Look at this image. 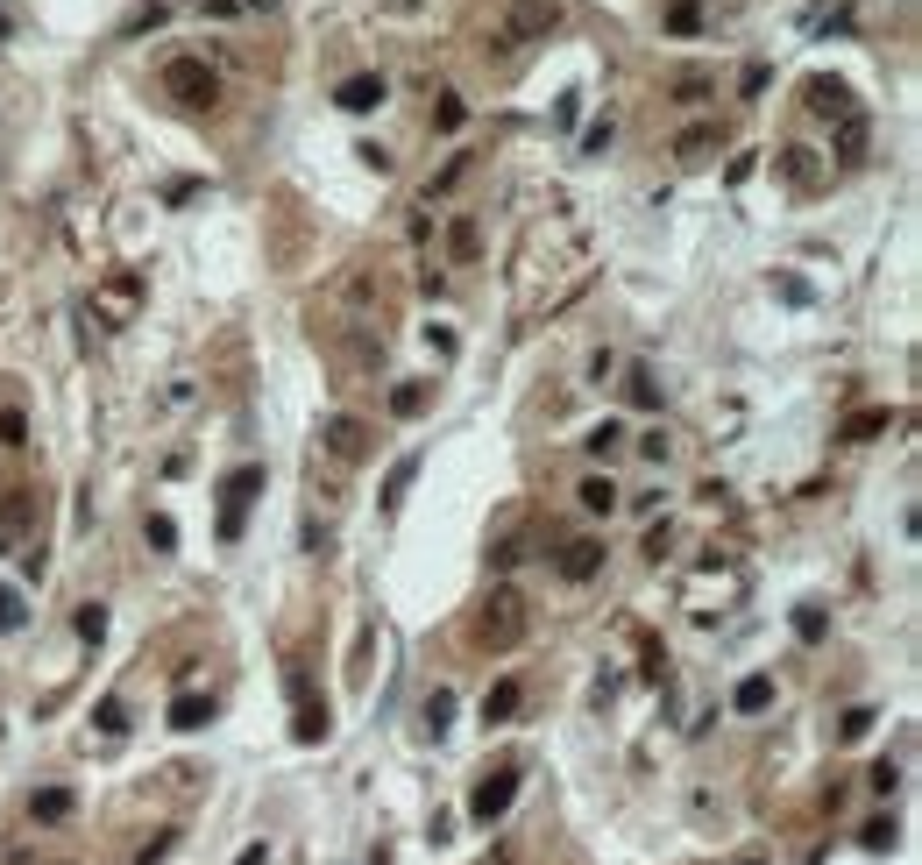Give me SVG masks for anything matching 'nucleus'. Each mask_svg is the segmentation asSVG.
Returning <instances> with one entry per match:
<instances>
[{
    "label": "nucleus",
    "mask_w": 922,
    "mask_h": 865,
    "mask_svg": "<svg viewBox=\"0 0 922 865\" xmlns=\"http://www.w3.org/2000/svg\"><path fill=\"white\" fill-rule=\"evenodd\" d=\"M866 731H873V710H852V717H844V745L866 738Z\"/></svg>",
    "instance_id": "nucleus-33"
},
{
    "label": "nucleus",
    "mask_w": 922,
    "mask_h": 865,
    "mask_svg": "<svg viewBox=\"0 0 922 865\" xmlns=\"http://www.w3.org/2000/svg\"><path fill=\"white\" fill-rule=\"evenodd\" d=\"M369 865H391V851H369Z\"/></svg>",
    "instance_id": "nucleus-38"
},
{
    "label": "nucleus",
    "mask_w": 922,
    "mask_h": 865,
    "mask_svg": "<svg viewBox=\"0 0 922 865\" xmlns=\"http://www.w3.org/2000/svg\"><path fill=\"white\" fill-rule=\"evenodd\" d=\"M291 702H298V738L320 745L327 738V702H313V681H305V674H291Z\"/></svg>",
    "instance_id": "nucleus-8"
},
{
    "label": "nucleus",
    "mask_w": 922,
    "mask_h": 865,
    "mask_svg": "<svg viewBox=\"0 0 922 865\" xmlns=\"http://www.w3.org/2000/svg\"><path fill=\"white\" fill-rule=\"evenodd\" d=\"M100 312H107V320H128V312H135V277H114L100 291Z\"/></svg>",
    "instance_id": "nucleus-16"
},
{
    "label": "nucleus",
    "mask_w": 922,
    "mask_h": 865,
    "mask_svg": "<svg viewBox=\"0 0 922 865\" xmlns=\"http://www.w3.org/2000/svg\"><path fill=\"white\" fill-rule=\"evenodd\" d=\"M731 702H738V717H766V710H774V681H766V674H752V681H745Z\"/></svg>",
    "instance_id": "nucleus-13"
},
{
    "label": "nucleus",
    "mask_w": 922,
    "mask_h": 865,
    "mask_svg": "<svg viewBox=\"0 0 922 865\" xmlns=\"http://www.w3.org/2000/svg\"><path fill=\"white\" fill-rule=\"evenodd\" d=\"M426 398H433V390H426V383H398V398H391V412H398V419H419V412H426Z\"/></svg>",
    "instance_id": "nucleus-25"
},
{
    "label": "nucleus",
    "mask_w": 922,
    "mask_h": 865,
    "mask_svg": "<svg viewBox=\"0 0 922 865\" xmlns=\"http://www.w3.org/2000/svg\"><path fill=\"white\" fill-rule=\"evenodd\" d=\"M391 8H419V0H391Z\"/></svg>",
    "instance_id": "nucleus-39"
},
{
    "label": "nucleus",
    "mask_w": 922,
    "mask_h": 865,
    "mask_svg": "<svg viewBox=\"0 0 922 865\" xmlns=\"http://www.w3.org/2000/svg\"><path fill=\"white\" fill-rule=\"evenodd\" d=\"M795 639H809V646L823 639V603H802L795 610Z\"/></svg>",
    "instance_id": "nucleus-29"
},
{
    "label": "nucleus",
    "mask_w": 922,
    "mask_h": 865,
    "mask_svg": "<svg viewBox=\"0 0 922 865\" xmlns=\"http://www.w3.org/2000/svg\"><path fill=\"white\" fill-rule=\"evenodd\" d=\"M93 717H100V731H121V724H128V717H121V702H114V695L100 702V710H93Z\"/></svg>",
    "instance_id": "nucleus-36"
},
{
    "label": "nucleus",
    "mask_w": 922,
    "mask_h": 865,
    "mask_svg": "<svg viewBox=\"0 0 922 865\" xmlns=\"http://www.w3.org/2000/svg\"><path fill=\"white\" fill-rule=\"evenodd\" d=\"M639 454H646V461H667V454H674V440H667V433H646V440H639Z\"/></svg>",
    "instance_id": "nucleus-32"
},
{
    "label": "nucleus",
    "mask_w": 922,
    "mask_h": 865,
    "mask_svg": "<svg viewBox=\"0 0 922 865\" xmlns=\"http://www.w3.org/2000/svg\"><path fill=\"white\" fill-rule=\"evenodd\" d=\"M518 780H525L518 759H504L497 773H483V780H476V795H469V816H476V823H497V816L511 809V795H518Z\"/></svg>",
    "instance_id": "nucleus-5"
},
{
    "label": "nucleus",
    "mask_w": 922,
    "mask_h": 865,
    "mask_svg": "<svg viewBox=\"0 0 922 865\" xmlns=\"http://www.w3.org/2000/svg\"><path fill=\"white\" fill-rule=\"evenodd\" d=\"M561 29V8H554V0H511V8H504V43H547Z\"/></svg>",
    "instance_id": "nucleus-4"
},
{
    "label": "nucleus",
    "mask_w": 922,
    "mask_h": 865,
    "mask_svg": "<svg viewBox=\"0 0 922 865\" xmlns=\"http://www.w3.org/2000/svg\"><path fill=\"white\" fill-rule=\"evenodd\" d=\"M667 546H674V525H653V532H646V554L660 561V554H667Z\"/></svg>",
    "instance_id": "nucleus-35"
},
{
    "label": "nucleus",
    "mask_w": 922,
    "mask_h": 865,
    "mask_svg": "<svg viewBox=\"0 0 922 865\" xmlns=\"http://www.w3.org/2000/svg\"><path fill=\"white\" fill-rule=\"evenodd\" d=\"M22 624H29V603L15 589H0V632H22Z\"/></svg>",
    "instance_id": "nucleus-28"
},
{
    "label": "nucleus",
    "mask_w": 922,
    "mask_h": 865,
    "mask_svg": "<svg viewBox=\"0 0 922 865\" xmlns=\"http://www.w3.org/2000/svg\"><path fill=\"white\" fill-rule=\"evenodd\" d=\"M256 497H263V461H242L235 476H220V539H242Z\"/></svg>",
    "instance_id": "nucleus-3"
},
{
    "label": "nucleus",
    "mask_w": 922,
    "mask_h": 865,
    "mask_svg": "<svg viewBox=\"0 0 922 865\" xmlns=\"http://www.w3.org/2000/svg\"><path fill=\"white\" fill-rule=\"evenodd\" d=\"M29 809H36L43 823H64V816H71V795H64V788H43V795H29Z\"/></svg>",
    "instance_id": "nucleus-23"
},
{
    "label": "nucleus",
    "mask_w": 922,
    "mask_h": 865,
    "mask_svg": "<svg viewBox=\"0 0 922 865\" xmlns=\"http://www.w3.org/2000/svg\"><path fill=\"white\" fill-rule=\"evenodd\" d=\"M461 171H469V156H454V164H440V178H433V192H454V185H461Z\"/></svg>",
    "instance_id": "nucleus-31"
},
{
    "label": "nucleus",
    "mask_w": 922,
    "mask_h": 865,
    "mask_svg": "<svg viewBox=\"0 0 922 865\" xmlns=\"http://www.w3.org/2000/svg\"><path fill=\"white\" fill-rule=\"evenodd\" d=\"M703 29V8H696V0H674V8H667V36H696Z\"/></svg>",
    "instance_id": "nucleus-22"
},
{
    "label": "nucleus",
    "mask_w": 922,
    "mask_h": 865,
    "mask_svg": "<svg viewBox=\"0 0 922 865\" xmlns=\"http://www.w3.org/2000/svg\"><path fill=\"white\" fill-rule=\"evenodd\" d=\"M717 149H724V121H717V114L674 135V156H681V164H703V156H717Z\"/></svg>",
    "instance_id": "nucleus-7"
},
{
    "label": "nucleus",
    "mask_w": 922,
    "mask_h": 865,
    "mask_svg": "<svg viewBox=\"0 0 922 865\" xmlns=\"http://www.w3.org/2000/svg\"><path fill=\"white\" fill-rule=\"evenodd\" d=\"M320 447H327L334 461H369V447H376V433H369L362 419H348V412H334V419H320Z\"/></svg>",
    "instance_id": "nucleus-6"
},
{
    "label": "nucleus",
    "mask_w": 922,
    "mask_h": 865,
    "mask_svg": "<svg viewBox=\"0 0 922 865\" xmlns=\"http://www.w3.org/2000/svg\"><path fill=\"white\" fill-rule=\"evenodd\" d=\"M873 433H887V412H859L852 426H844V440H873Z\"/></svg>",
    "instance_id": "nucleus-30"
},
{
    "label": "nucleus",
    "mask_w": 922,
    "mask_h": 865,
    "mask_svg": "<svg viewBox=\"0 0 922 865\" xmlns=\"http://www.w3.org/2000/svg\"><path fill=\"white\" fill-rule=\"evenodd\" d=\"M738 865H759V858H738Z\"/></svg>",
    "instance_id": "nucleus-40"
},
{
    "label": "nucleus",
    "mask_w": 922,
    "mask_h": 865,
    "mask_svg": "<svg viewBox=\"0 0 922 865\" xmlns=\"http://www.w3.org/2000/svg\"><path fill=\"white\" fill-rule=\"evenodd\" d=\"M164 93H171L178 107H192V114H206V107L220 100V78H213V64H206V57H192V50H178V57H164Z\"/></svg>",
    "instance_id": "nucleus-2"
},
{
    "label": "nucleus",
    "mask_w": 922,
    "mask_h": 865,
    "mask_svg": "<svg viewBox=\"0 0 922 865\" xmlns=\"http://www.w3.org/2000/svg\"><path fill=\"white\" fill-rule=\"evenodd\" d=\"M447 249H454V263H476V256H483V234H476V220H454Z\"/></svg>",
    "instance_id": "nucleus-17"
},
{
    "label": "nucleus",
    "mask_w": 922,
    "mask_h": 865,
    "mask_svg": "<svg viewBox=\"0 0 922 865\" xmlns=\"http://www.w3.org/2000/svg\"><path fill=\"white\" fill-rule=\"evenodd\" d=\"M206 717H213V695H178L171 702V731H199Z\"/></svg>",
    "instance_id": "nucleus-14"
},
{
    "label": "nucleus",
    "mask_w": 922,
    "mask_h": 865,
    "mask_svg": "<svg viewBox=\"0 0 922 865\" xmlns=\"http://www.w3.org/2000/svg\"><path fill=\"white\" fill-rule=\"evenodd\" d=\"M525 617H532V603H525V589H511V582H497V589L483 596V624H476V639H483L490 653H511V646L525 639Z\"/></svg>",
    "instance_id": "nucleus-1"
},
{
    "label": "nucleus",
    "mask_w": 922,
    "mask_h": 865,
    "mask_svg": "<svg viewBox=\"0 0 922 865\" xmlns=\"http://www.w3.org/2000/svg\"><path fill=\"white\" fill-rule=\"evenodd\" d=\"M142 532H149V546H157V554H171V546H178V525H171L164 511H149V518H142Z\"/></svg>",
    "instance_id": "nucleus-26"
},
{
    "label": "nucleus",
    "mask_w": 922,
    "mask_h": 865,
    "mask_svg": "<svg viewBox=\"0 0 922 865\" xmlns=\"http://www.w3.org/2000/svg\"><path fill=\"white\" fill-rule=\"evenodd\" d=\"M894 780H901V766H894V759H880V766H873V788H880V795H894Z\"/></svg>",
    "instance_id": "nucleus-37"
},
{
    "label": "nucleus",
    "mask_w": 922,
    "mask_h": 865,
    "mask_svg": "<svg viewBox=\"0 0 922 865\" xmlns=\"http://www.w3.org/2000/svg\"><path fill=\"white\" fill-rule=\"evenodd\" d=\"M0 525H29V497H8V504H0Z\"/></svg>",
    "instance_id": "nucleus-34"
},
{
    "label": "nucleus",
    "mask_w": 922,
    "mask_h": 865,
    "mask_svg": "<svg viewBox=\"0 0 922 865\" xmlns=\"http://www.w3.org/2000/svg\"><path fill=\"white\" fill-rule=\"evenodd\" d=\"M412 483H419V454H398V461H391V476H383V511H405Z\"/></svg>",
    "instance_id": "nucleus-10"
},
{
    "label": "nucleus",
    "mask_w": 922,
    "mask_h": 865,
    "mask_svg": "<svg viewBox=\"0 0 922 865\" xmlns=\"http://www.w3.org/2000/svg\"><path fill=\"white\" fill-rule=\"evenodd\" d=\"M447 724H454V695H447V688H433V695H426V731H433V738H447Z\"/></svg>",
    "instance_id": "nucleus-21"
},
{
    "label": "nucleus",
    "mask_w": 922,
    "mask_h": 865,
    "mask_svg": "<svg viewBox=\"0 0 922 865\" xmlns=\"http://www.w3.org/2000/svg\"><path fill=\"white\" fill-rule=\"evenodd\" d=\"M334 100H341L348 114H362V107L383 100V78H376V71H355V78H341V93H334Z\"/></svg>",
    "instance_id": "nucleus-11"
},
{
    "label": "nucleus",
    "mask_w": 922,
    "mask_h": 865,
    "mask_svg": "<svg viewBox=\"0 0 922 865\" xmlns=\"http://www.w3.org/2000/svg\"><path fill=\"white\" fill-rule=\"evenodd\" d=\"M582 511H618V483H610V476H589V483H582Z\"/></svg>",
    "instance_id": "nucleus-20"
},
{
    "label": "nucleus",
    "mask_w": 922,
    "mask_h": 865,
    "mask_svg": "<svg viewBox=\"0 0 922 865\" xmlns=\"http://www.w3.org/2000/svg\"><path fill=\"white\" fill-rule=\"evenodd\" d=\"M554 561H561L568 582H589V575L603 568V539H561V554H554Z\"/></svg>",
    "instance_id": "nucleus-9"
},
{
    "label": "nucleus",
    "mask_w": 922,
    "mask_h": 865,
    "mask_svg": "<svg viewBox=\"0 0 922 865\" xmlns=\"http://www.w3.org/2000/svg\"><path fill=\"white\" fill-rule=\"evenodd\" d=\"M894 837H901V823H894V816H873V823L859 830V844H866V851H894Z\"/></svg>",
    "instance_id": "nucleus-24"
},
{
    "label": "nucleus",
    "mask_w": 922,
    "mask_h": 865,
    "mask_svg": "<svg viewBox=\"0 0 922 865\" xmlns=\"http://www.w3.org/2000/svg\"><path fill=\"white\" fill-rule=\"evenodd\" d=\"M461 121H469V100H461V93H440V100H433V128H440V135H454Z\"/></svg>",
    "instance_id": "nucleus-18"
},
{
    "label": "nucleus",
    "mask_w": 922,
    "mask_h": 865,
    "mask_svg": "<svg viewBox=\"0 0 922 865\" xmlns=\"http://www.w3.org/2000/svg\"><path fill=\"white\" fill-rule=\"evenodd\" d=\"M518 702H525V688H518V681H497V688L483 695V724H511Z\"/></svg>",
    "instance_id": "nucleus-12"
},
{
    "label": "nucleus",
    "mask_w": 922,
    "mask_h": 865,
    "mask_svg": "<svg viewBox=\"0 0 922 865\" xmlns=\"http://www.w3.org/2000/svg\"><path fill=\"white\" fill-rule=\"evenodd\" d=\"M71 632H79L86 646H100V639H107V610H100V603H79V617H71Z\"/></svg>",
    "instance_id": "nucleus-19"
},
{
    "label": "nucleus",
    "mask_w": 922,
    "mask_h": 865,
    "mask_svg": "<svg viewBox=\"0 0 922 865\" xmlns=\"http://www.w3.org/2000/svg\"><path fill=\"white\" fill-rule=\"evenodd\" d=\"M625 398H632V412H660V383H653V369H632V376H625Z\"/></svg>",
    "instance_id": "nucleus-15"
},
{
    "label": "nucleus",
    "mask_w": 922,
    "mask_h": 865,
    "mask_svg": "<svg viewBox=\"0 0 922 865\" xmlns=\"http://www.w3.org/2000/svg\"><path fill=\"white\" fill-rule=\"evenodd\" d=\"M171 851H178V830H157V837H149V844L135 851V865H164Z\"/></svg>",
    "instance_id": "nucleus-27"
}]
</instances>
